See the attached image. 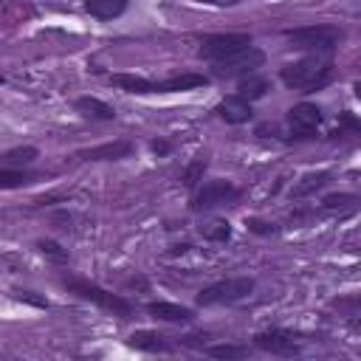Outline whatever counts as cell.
<instances>
[{
  "label": "cell",
  "instance_id": "obj_11",
  "mask_svg": "<svg viewBox=\"0 0 361 361\" xmlns=\"http://www.w3.org/2000/svg\"><path fill=\"white\" fill-rule=\"evenodd\" d=\"M214 116L220 121H226L228 127H240V124H248L254 118V102L243 99L240 93H226L217 104H214Z\"/></svg>",
  "mask_w": 361,
  "mask_h": 361
},
{
  "label": "cell",
  "instance_id": "obj_24",
  "mask_svg": "<svg viewBox=\"0 0 361 361\" xmlns=\"http://www.w3.org/2000/svg\"><path fill=\"white\" fill-rule=\"evenodd\" d=\"M206 169H209V158H206V155L192 158V161L180 169V183H183L189 192H195V189H197V183L206 178Z\"/></svg>",
  "mask_w": 361,
  "mask_h": 361
},
{
  "label": "cell",
  "instance_id": "obj_32",
  "mask_svg": "<svg viewBox=\"0 0 361 361\" xmlns=\"http://www.w3.org/2000/svg\"><path fill=\"white\" fill-rule=\"evenodd\" d=\"M189 251H192L189 243H178V245H172V248L166 251V257H178V254H189Z\"/></svg>",
  "mask_w": 361,
  "mask_h": 361
},
{
  "label": "cell",
  "instance_id": "obj_26",
  "mask_svg": "<svg viewBox=\"0 0 361 361\" xmlns=\"http://www.w3.org/2000/svg\"><path fill=\"white\" fill-rule=\"evenodd\" d=\"M361 133V121H358V116L353 113V110H341L338 113V127L330 133V141H341V138H353V135H358Z\"/></svg>",
  "mask_w": 361,
  "mask_h": 361
},
{
  "label": "cell",
  "instance_id": "obj_22",
  "mask_svg": "<svg viewBox=\"0 0 361 361\" xmlns=\"http://www.w3.org/2000/svg\"><path fill=\"white\" fill-rule=\"evenodd\" d=\"M197 234H200L206 243H212V245H226V243L231 240L234 228H231L228 220H206V223L197 226Z\"/></svg>",
  "mask_w": 361,
  "mask_h": 361
},
{
  "label": "cell",
  "instance_id": "obj_10",
  "mask_svg": "<svg viewBox=\"0 0 361 361\" xmlns=\"http://www.w3.org/2000/svg\"><path fill=\"white\" fill-rule=\"evenodd\" d=\"M124 344L135 353H144V355H175L178 353L175 338L164 336L158 330H133Z\"/></svg>",
  "mask_w": 361,
  "mask_h": 361
},
{
  "label": "cell",
  "instance_id": "obj_1",
  "mask_svg": "<svg viewBox=\"0 0 361 361\" xmlns=\"http://www.w3.org/2000/svg\"><path fill=\"white\" fill-rule=\"evenodd\" d=\"M107 82L116 85V87L124 90V93H133V96H149V93H189V90H197V87H209V85H212V79H209L206 73H197V71L175 73V76H166V79H147V76H138V73H110Z\"/></svg>",
  "mask_w": 361,
  "mask_h": 361
},
{
  "label": "cell",
  "instance_id": "obj_9",
  "mask_svg": "<svg viewBox=\"0 0 361 361\" xmlns=\"http://www.w3.org/2000/svg\"><path fill=\"white\" fill-rule=\"evenodd\" d=\"M288 124V141H313L319 135V127L324 124V110L313 102H296L285 113Z\"/></svg>",
  "mask_w": 361,
  "mask_h": 361
},
{
  "label": "cell",
  "instance_id": "obj_21",
  "mask_svg": "<svg viewBox=\"0 0 361 361\" xmlns=\"http://www.w3.org/2000/svg\"><path fill=\"white\" fill-rule=\"evenodd\" d=\"M39 175L31 172L28 166L25 169H14V166H0V192H11V189H23V186H31Z\"/></svg>",
  "mask_w": 361,
  "mask_h": 361
},
{
  "label": "cell",
  "instance_id": "obj_28",
  "mask_svg": "<svg viewBox=\"0 0 361 361\" xmlns=\"http://www.w3.org/2000/svg\"><path fill=\"white\" fill-rule=\"evenodd\" d=\"M11 299L23 302V305H31V307H39V310H48V299L39 296L37 290H25V288H14L11 290Z\"/></svg>",
  "mask_w": 361,
  "mask_h": 361
},
{
  "label": "cell",
  "instance_id": "obj_12",
  "mask_svg": "<svg viewBox=\"0 0 361 361\" xmlns=\"http://www.w3.org/2000/svg\"><path fill=\"white\" fill-rule=\"evenodd\" d=\"M144 310L155 319V322H166V324H192L197 319V307L180 305V302H166V299H152L144 305Z\"/></svg>",
  "mask_w": 361,
  "mask_h": 361
},
{
  "label": "cell",
  "instance_id": "obj_30",
  "mask_svg": "<svg viewBox=\"0 0 361 361\" xmlns=\"http://www.w3.org/2000/svg\"><path fill=\"white\" fill-rule=\"evenodd\" d=\"M172 141L169 138H164V135H158V138H149V149H152V155L155 158H166L169 152H172Z\"/></svg>",
  "mask_w": 361,
  "mask_h": 361
},
{
  "label": "cell",
  "instance_id": "obj_14",
  "mask_svg": "<svg viewBox=\"0 0 361 361\" xmlns=\"http://www.w3.org/2000/svg\"><path fill=\"white\" fill-rule=\"evenodd\" d=\"M262 65H265V54H262L257 45H251L248 51H243V54H240V56H234L231 62L217 65V68H214V73H217V76H223V79H240V76L257 73Z\"/></svg>",
  "mask_w": 361,
  "mask_h": 361
},
{
  "label": "cell",
  "instance_id": "obj_15",
  "mask_svg": "<svg viewBox=\"0 0 361 361\" xmlns=\"http://www.w3.org/2000/svg\"><path fill=\"white\" fill-rule=\"evenodd\" d=\"M73 110L82 116V118H87V121H99V124H110V121H116V107L113 104H107L104 99H99V96H79V99H73Z\"/></svg>",
  "mask_w": 361,
  "mask_h": 361
},
{
  "label": "cell",
  "instance_id": "obj_4",
  "mask_svg": "<svg viewBox=\"0 0 361 361\" xmlns=\"http://www.w3.org/2000/svg\"><path fill=\"white\" fill-rule=\"evenodd\" d=\"M282 37L290 42L293 51L316 54V56H333L338 51V45L344 42L347 31L336 23H310V25L285 28Z\"/></svg>",
  "mask_w": 361,
  "mask_h": 361
},
{
  "label": "cell",
  "instance_id": "obj_27",
  "mask_svg": "<svg viewBox=\"0 0 361 361\" xmlns=\"http://www.w3.org/2000/svg\"><path fill=\"white\" fill-rule=\"evenodd\" d=\"M245 228L251 234H257V237H274V234H279V226L271 223V220H265V217H245Z\"/></svg>",
  "mask_w": 361,
  "mask_h": 361
},
{
  "label": "cell",
  "instance_id": "obj_33",
  "mask_svg": "<svg viewBox=\"0 0 361 361\" xmlns=\"http://www.w3.org/2000/svg\"><path fill=\"white\" fill-rule=\"evenodd\" d=\"M127 285H130V288H135V285H138V288H147V279H144V276H130Z\"/></svg>",
  "mask_w": 361,
  "mask_h": 361
},
{
  "label": "cell",
  "instance_id": "obj_2",
  "mask_svg": "<svg viewBox=\"0 0 361 361\" xmlns=\"http://www.w3.org/2000/svg\"><path fill=\"white\" fill-rule=\"evenodd\" d=\"M333 73H336V65H333V56H316V54H305L302 59L296 62H288L279 68V82L288 87V90H296V93H316V90H324L330 82H333Z\"/></svg>",
  "mask_w": 361,
  "mask_h": 361
},
{
  "label": "cell",
  "instance_id": "obj_34",
  "mask_svg": "<svg viewBox=\"0 0 361 361\" xmlns=\"http://www.w3.org/2000/svg\"><path fill=\"white\" fill-rule=\"evenodd\" d=\"M0 85H6V76H3V73H0Z\"/></svg>",
  "mask_w": 361,
  "mask_h": 361
},
{
  "label": "cell",
  "instance_id": "obj_31",
  "mask_svg": "<svg viewBox=\"0 0 361 361\" xmlns=\"http://www.w3.org/2000/svg\"><path fill=\"white\" fill-rule=\"evenodd\" d=\"M195 3H203V6H214V8H234V6H240L243 0H195Z\"/></svg>",
  "mask_w": 361,
  "mask_h": 361
},
{
  "label": "cell",
  "instance_id": "obj_19",
  "mask_svg": "<svg viewBox=\"0 0 361 361\" xmlns=\"http://www.w3.org/2000/svg\"><path fill=\"white\" fill-rule=\"evenodd\" d=\"M268 90H271V79L262 76L259 71L237 79V93H240L243 99H248V102H259V99H265Z\"/></svg>",
  "mask_w": 361,
  "mask_h": 361
},
{
  "label": "cell",
  "instance_id": "obj_25",
  "mask_svg": "<svg viewBox=\"0 0 361 361\" xmlns=\"http://www.w3.org/2000/svg\"><path fill=\"white\" fill-rule=\"evenodd\" d=\"M358 203V195L353 192H330V195H322L319 206L322 212H353Z\"/></svg>",
  "mask_w": 361,
  "mask_h": 361
},
{
  "label": "cell",
  "instance_id": "obj_17",
  "mask_svg": "<svg viewBox=\"0 0 361 361\" xmlns=\"http://www.w3.org/2000/svg\"><path fill=\"white\" fill-rule=\"evenodd\" d=\"M333 180V172L330 169H316V172H305L293 186H290V197L293 200H305V197H313L316 192H322L324 186H330Z\"/></svg>",
  "mask_w": 361,
  "mask_h": 361
},
{
  "label": "cell",
  "instance_id": "obj_8",
  "mask_svg": "<svg viewBox=\"0 0 361 361\" xmlns=\"http://www.w3.org/2000/svg\"><path fill=\"white\" fill-rule=\"evenodd\" d=\"M251 347L265 355L293 358V355H302V333L288 327H265L251 336Z\"/></svg>",
  "mask_w": 361,
  "mask_h": 361
},
{
  "label": "cell",
  "instance_id": "obj_7",
  "mask_svg": "<svg viewBox=\"0 0 361 361\" xmlns=\"http://www.w3.org/2000/svg\"><path fill=\"white\" fill-rule=\"evenodd\" d=\"M243 197V189L234 183V180H226V178H203L197 183V189L192 192V200H189V209L192 212H212L217 206H228L234 200Z\"/></svg>",
  "mask_w": 361,
  "mask_h": 361
},
{
  "label": "cell",
  "instance_id": "obj_6",
  "mask_svg": "<svg viewBox=\"0 0 361 361\" xmlns=\"http://www.w3.org/2000/svg\"><path fill=\"white\" fill-rule=\"evenodd\" d=\"M254 45V37L245 31H226V34H206L200 37L197 45V59L209 62L212 68L231 62L234 56H240L243 51H248Z\"/></svg>",
  "mask_w": 361,
  "mask_h": 361
},
{
  "label": "cell",
  "instance_id": "obj_13",
  "mask_svg": "<svg viewBox=\"0 0 361 361\" xmlns=\"http://www.w3.org/2000/svg\"><path fill=\"white\" fill-rule=\"evenodd\" d=\"M133 152H135V144L130 138H113V141H102L96 147L76 149L73 158H79V161H124Z\"/></svg>",
  "mask_w": 361,
  "mask_h": 361
},
{
  "label": "cell",
  "instance_id": "obj_20",
  "mask_svg": "<svg viewBox=\"0 0 361 361\" xmlns=\"http://www.w3.org/2000/svg\"><path fill=\"white\" fill-rule=\"evenodd\" d=\"M37 158H39V149H37L34 144H20V147H11V149H3V152H0V166L25 169V166H31Z\"/></svg>",
  "mask_w": 361,
  "mask_h": 361
},
{
  "label": "cell",
  "instance_id": "obj_29",
  "mask_svg": "<svg viewBox=\"0 0 361 361\" xmlns=\"http://www.w3.org/2000/svg\"><path fill=\"white\" fill-rule=\"evenodd\" d=\"M206 341H209V333H183V336L175 338L178 350H197V353H200V347Z\"/></svg>",
  "mask_w": 361,
  "mask_h": 361
},
{
  "label": "cell",
  "instance_id": "obj_16",
  "mask_svg": "<svg viewBox=\"0 0 361 361\" xmlns=\"http://www.w3.org/2000/svg\"><path fill=\"white\" fill-rule=\"evenodd\" d=\"M200 353L206 358H217V361H243L254 353L251 344H240V341H206L200 347Z\"/></svg>",
  "mask_w": 361,
  "mask_h": 361
},
{
  "label": "cell",
  "instance_id": "obj_18",
  "mask_svg": "<svg viewBox=\"0 0 361 361\" xmlns=\"http://www.w3.org/2000/svg\"><path fill=\"white\" fill-rule=\"evenodd\" d=\"M82 8L99 23H113L130 8V0H82Z\"/></svg>",
  "mask_w": 361,
  "mask_h": 361
},
{
  "label": "cell",
  "instance_id": "obj_23",
  "mask_svg": "<svg viewBox=\"0 0 361 361\" xmlns=\"http://www.w3.org/2000/svg\"><path fill=\"white\" fill-rule=\"evenodd\" d=\"M37 251H39L51 265H68V262H71V251H68L59 240H54V237H39V240H37Z\"/></svg>",
  "mask_w": 361,
  "mask_h": 361
},
{
  "label": "cell",
  "instance_id": "obj_5",
  "mask_svg": "<svg viewBox=\"0 0 361 361\" xmlns=\"http://www.w3.org/2000/svg\"><path fill=\"white\" fill-rule=\"evenodd\" d=\"M257 288V279L243 274V276H223V279H214L209 285H203L197 293H195V305L197 307H231L243 299H248Z\"/></svg>",
  "mask_w": 361,
  "mask_h": 361
},
{
  "label": "cell",
  "instance_id": "obj_3",
  "mask_svg": "<svg viewBox=\"0 0 361 361\" xmlns=\"http://www.w3.org/2000/svg\"><path fill=\"white\" fill-rule=\"evenodd\" d=\"M59 285H62L68 293H73L76 299L90 302V305H96L99 310L113 313V316H118V319H130V316L135 313V307H133L130 299H124L121 293H113V290L102 288L99 282H93V279H87V276L62 271V274H59Z\"/></svg>",
  "mask_w": 361,
  "mask_h": 361
}]
</instances>
